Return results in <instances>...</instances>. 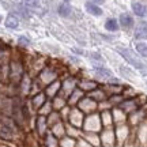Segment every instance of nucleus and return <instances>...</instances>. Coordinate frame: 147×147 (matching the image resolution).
Here are the masks:
<instances>
[{
    "label": "nucleus",
    "instance_id": "nucleus-1",
    "mask_svg": "<svg viewBox=\"0 0 147 147\" xmlns=\"http://www.w3.org/2000/svg\"><path fill=\"white\" fill-rule=\"evenodd\" d=\"M116 52L120 55L121 57L125 60L127 63L129 64L131 67H134L135 69L138 71H140V72H146L147 71V65L144 61H142L139 56H138V53H135L134 51L131 49H128L125 47H116Z\"/></svg>",
    "mask_w": 147,
    "mask_h": 147
},
{
    "label": "nucleus",
    "instance_id": "nucleus-2",
    "mask_svg": "<svg viewBox=\"0 0 147 147\" xmlns=\"http://www.w3.org/2000/svg\"><path fill=\"white\" fill-rule=\"evenodd\" d=\"M36 79L42 89H45L48 84H51L52 82L57 80V79H61V76H60V71H59L57 67H55L52 64H47V65L38 72Z\"/></svg>",
    "mask_w": 147,
    "mask_h": 147
},
{
    "label": "nucleus",
    "instance_id": "nucleus-3",
    "mask_svg": "<svg viewBox=\"0 0 147 147\" xmlns=\"http://www.w3.org/2000/svg\"><path fill=\"white\" fill-rule=\"evenodd\" d=\"M132 131H134V128H131V125L128 123L115 125V135H116V143H117V146L119 147L125 146L127 143L131 140Z\"/></svg>",
    "mask_w": 147,
    "mask_h": 147
},
{
    "label": "nucleus",
    "instance_id": "nucleus-4",
    "mask_svg": "<svg viewBox=\"0 0 147 147\" xmlns=\"http://www.w3.org/2000/svg\"><path fill=\"white\" fill-rule=\"evenodd\" d=\"M102 123H101V117H100V112H95L91 115H86L83 121V127H82V131L83 132H97L100 134L102 131Z\"/></svg>",
    "mask_w": 147,
    "mask_h": 147
},
{
    "label": "nucleus",
    "instance_id": "nucleus-5",
    "mask_svg": "<svg viewBox=\"0 0 147 147\" xmlns=\"http://www.w3.org/2000/svg\"><path fill=\"white\" fill-rule=\"evenodd\" d=\"M78 80H79L78 76L67 74L64 78H61V90H60V94L67 98L74 90L78 87Z\"/></svg>",
    "mask_w": 147,
    "mask_h": 147
},
{
    "label": "nucleus",
    "instance_id": "nucleus-6",
    "mask_svg": "<svg viewBox=\"0 0 147 147\" xmlns=\"http://www.w3.org/2000/svg\"><path fill=\"white\" fill-rule=\"evenodd\" d=\"M84 117H86V115L79 109L78 106H72L71 110H69V115H68V117H67L65 123H68L69 125H74V127H76V128H80V129H82Z\"/></svg>",
    "mask_w": 147,
    "mask_h": 147
},
{
    "label": "nucleus",
    "instance_id": "nucleus-7",
    "mask_svg": "<svg viewBox=\"0 0 147 147\" xmlns=\"http://www.w3.org/2000/svg\"><path fill=\"white\" fill-rule=\"evenodd\" d=\"M144 120H147V108H139L135 112H132L128 115V124L131 125V128H136L142 124Z\"/></svg>",
    "mask_w": 147,
    "mask_h": 147
},
{
    "label": "nucleus",
    "instance_id": "nucleus-8",
    "mask_svg": "<svg viewBox=\"0 0 147 147\" xmlns=\"http://www.w3.org/2000/svg\"><path fill=\"white\" fill-rule=\"evenodd\" d=\"M78 108L83 112L84 115H91V113L98 112V102L95 100H93L90 95L86 94L78 104Z\"/></svg>",
    "mask_w": 147,
    "mask_h": 147
},
{
    "label": "nucleus",
    "instance_id": "nucleus-9",
    "mask_svg": "<svg viewBox=\"0 0 147 147\" xmlns=\"http://www.w3.org/2000/svg\"><path fill=\"white\" fill-rule=\"evenodd\" d=\"M100 139L102 147H117L115 127L113 128H102V131L100 132Z\"/></svg>",
    "mask_w": 147,
    "mask_h": 147
},
{
    "label": "nucleus",
    "instance_id": "nucleus-10",
    "mask_svg": "<svg viewBox=\"0 0 147 147\" xmlns=\"http://www.w3.org/2000/svg\"><path fill=\"white\" fill-rule=\"evenodd\" d=\"M34 131H36L37 136H38L40 140L47 135V132L49 131V125H48L47 116L36 115V119H34Z\"/></svg>",
    "mask_w": 147,
    "mask_h": 147
},
{
    "label": "nucleus",
    "instance_id": "nucleus-11",
    "mask_svg": "<svg viewBox=\"0 0 147 147\" xmlns=\"http://www.w3.org/2000/svg\"><path fill=\"white\" fill-rule=\"evenodd\" d=\"M49 100L47 97V94H45V91L44 90H41V91H38V93H36V94H33L32 97H29V102H30V108H32L34 112H36L37 115V110L40 109L47 101Z\"/></svg>",
    "mask_w": 147,
    "mask_h": 147
},
{
    "label": "nucleus",
    "instance_id": "nucleus-12",
    "mask_svg": "<svg viewBox=\"0 0 147 147\" xmlns=\"http://www.w3.org/2000/svg\"><path fill=\"white\" fill-rule=\"evenodd\" d=\"M100 82L95 80V79H90V78H79L78 80V87L80 90H83L86 94H89L90 91L95 90L100 86Z\"/></svg>",
    "mask_w": 147,
    "mask_h": 147
},
{
    "label": "nucleus",
    "instance_id": "nucleus-13",
    "mask_svg": "<svg viewBox=\"0 0 147 147\" xmlns=\"http://www.w3.org/2000/svg\"><path fill=\"white\" fill-rule=\"evenodd\" d=\"M119 25H120V29L125 30V32H129L135 27V19L131 14L128 12H121L119 15Z\"/></svg>",
    "mask_w": 147,
    "mask_h": 147
},
{
    "label": "nucleus",
    "instance_id": "nucleus-14",
    "mask_svg": "<svg viewBox=\"0 0 147 147\" xmlns=\"http://www.w3.org/2000/svg\"><path fill=\"white\" fill-rule=\"evenodd\" d=\"M15 132L16 128L12 127L8 123H3L0 124V139L3 140H14L15 139Z\"/></svg>",
    "mask_w": 147,
    "mask_h": 147
},
{
    "label": "nucleus",
    "instance_id": "nucleus-15",
    "mask_svg": "<svg viewBox=\"0 0 147 147\" xmlns=\"http://www.w3.org/2000/svg\"><path fill=\"white\" fill-rule=\"evenodd\" d=\"M134 38L136 41H144L147 40V21H140L135 23L134 27Z\"/></svg>",
    "mask_w": 147,
    "mask_h": 147
},
{
    "label": "nucleus",
    "instance_id": "nucleus-16",
    "mask_svg": "<svg viewBox=\"0 0 147 147\" xmlns=\"http://www.w3.org/2000/svg\"><path fill=\"white\" fill-rule=\"evenodd\" d=\"M93 71L94 74L98 76L100 79H104V80H108V79L113 78V72H112V69H109L108 67H105L104 64H94V67H93Z\"/></svg>",
    "mask_w": 147,
    "mask_h": 147
},
{
    "label": "nucleus",
    "instance_id": "nucleus-17",
    "mask_svg": "<svg viewBox=\"0 0 147 147\" xmlns=\"http://www.w3.org/2000/svg\"><path fill=\"white\" fill-rule=\"evenodd\" d=\"M60 90H61V79H57V80H55L52 82L51 84H48L47 87L44 89L45 91V94L49 100H52L53 97H56L57 94H60Z\"/></svg>",
    "mask_w": 147,
    "mask_h": 147
},
{
    "label": "nucleus",
    "instance_id": "nucleus-18",
    "mask_svg": "<svg viewBox=\"0 0 147 147\" xmlns=\"http://www.w3.org/2000/svg\"><path fill=\"white\" fill-rule=\"evenodd\" d=\"M131 10H132V14L138 18H147V5L142 1H132L131 3Z\"/></svg>",
    "mask_w": 147,
    "mask_h": 147
},
{
    "label": "nucleus",
    "instance_id": "nucleus-19",
    "mask_svg": "<svg viewBox=\"0 0 147 147\" xmlns=\"http://www.w3.org/2000/svg\"><path fill=\"white\" fill-rule=\"evenodd\" d=\"M84 95H86V93H84L83 90H80L79 87H76V89L67 97V104H68L71 108H72V106H78V104L80 102V100L83 98Z\"/></svg>",
    "mask_w": 147,
    "mask_h": 147
},
{
    "label": "nucleus",
    "instance_id": "nucleus-20",
    "mask_svg": "<svg viewBox=\"0 0 147 147\" xmlns=\"http://www.w3.org/2000/svg\"><path fill=\"white\" fill-rule=\"evenodd\" d=\"M112 115H113L115 125H117V124H124V123L128 121V115L121 109L120 106H115V108H112Z\"/></svg>",
    "mask_w": 147,
    "mask_h": 147
},
{
    "label": "nucleus",
    "instance_id": "nucleus-21",
    "mask_svg": "<svg viewBox=\"0 0 147 147\" xmlns=\"http://www.w3.org/2000/svg\"><path fill=\"white\" fill-rule=\"evenodd\" d=\"M101 123L104 128H113L115 127V121H113V115H112V109H105L100 112Z\"/></svg>",
    "mask_w": 147,
    "mask_h": 147
},
{
    "label": "nucleus",
    "instance_id": "nucleus-22",
    "mask_svg": "<svg viewBox=\"0 0 147 147\" xmlns=\"http://www.w3.org/2000/svg\"><path fill=\"white\" fill-rule=\"evenodd\" d=\"M87 95H90V97H91L93 100L97 101L98 104H100V102H104V101L108 100V93H106L105 89L102 87V84H100V86H98V87H97L95 90L90 91Z\"/></svg>",
    "mask_w": 147,
    "mask_h": 147
},
{
    "label": "nucleus",
    "instance_id": "nucleus-23",
    "mask_svg": "<svg viewBox=\"0 0 147 147\" xmlns=\"http://www.w3.org/2000/svg\"><path fill=\"white\" fill-rule=\"evenodd\" d=\"M84 10L87 11V14H90V15L93 16H102V14H104V10L101 8V5L95 4V3H93V1H90V0H87L86 3H84Z\"/></svg>",
    "mask_w": 147,
    "mask_h": 147
},
{
    "label": "nucleus",
    "instance_id": "nucleus-24",
    "mask_svg": "<svg viewBox=\"0 0 147 147\" xmlns=\"http://www.w3.org/2000/svg\"><path fill=\"white\" fill-rule=\"evenodd\" d=\"M59 138H56L51 131L47 132V135L41 139V143L45 147H59Z\"/></svg>",
    "mask_w": 147,
    "mask_h": 147
},
{
    "label": "nucleus",
    "instance_id": "nucleus-25",
    "mask_svg": "<svg viewBox=\"0 0 147 147\" xmlns=\"http://www.w3.org/2000/svg\"><path fill=\"white\" fill-rule=\"evenodd\" d=\"M51 102H52L53 110H59V112L68 105V104H67V98L63 97L61 94H57L56 97H53L52 100H51Z\"/></svg>",
    "mask_w": 147,
    "mask_h": 147
},
{
    "label": "nucleus",
    "instance_id": "nucleus-26",
    "mask_svg": "<svg viewBox=\"0 0 147 147\" xmlns=\"http://www.w3.org/2000/svg\"><path fill=\"white\" fill-rule=\"evenodd\" d=\"M49 131L52 132L53 135L59 139H61L63 136H65V121H60L57 124H55L49 128Z\"/></svg>",
    "mask_w": 147,
    "mask_h": 147
},
{
    "label": "nucleus",
    "instance_id": "nucleus-27",
    "mask_svg": "<svg viewBox=\"0 0 147 147\" xmlns=\"http://www.w3.org/2000/svg\"><path fill=\"white\" fill-rule=\"evenodd\" d=\"M82 136L87 140L93 147H98L101 146V139H100V134L97 132H83Z\"/></svg>",
    "mask_w": 147,
    "mask_h": 147
},
{
    "label": "nucleus",
    "instance_id": "nucleus-28",
    "mask_svg": "<svg viewBox=\"0 0 147 147\" xmlns=\"http://www.w3.org/2000/svg\"><path fill=\"white\" fill-rule=\"evenodd\" d=\"M57 14L60 16H63V18H71L74 14V8L68 3H60L57 7Z\"/></svg>",
    "mask_w": 147,
    "mask_h": 147
},
{
    "label": "nucleus",
    "instance_id": "nucleus-29",
    "mask_svg": "<svg viewBox=\"0 0 147 147\" xmlns=\"http://www.w3.org/2000/svg\"><path fill=\"white\" fill-rule=\"evenodd\" d=\"M106 32L109 33H116L120 30V25H119V19L116 18H108L105 21V25H104Z\"/></svg>",
    "mask_w": 147,
    "mask_h": 147
},
{
    "label": "nucleus",
    "instance_id": "nucleus-30",
    "mask_svg": "<svg viewBox=\"0 0 147 147\" xmlns=\"http://www.w3.org/2000/svg\"><path fill=\"white\" fill-rule=\"evenodd\" d=\"M65 135L78 139V138H80L82 135H83V131H82L80 128H76V127L69 125L68 123H65Z\"/></svg>",
    "mask_w": 147,
    "mask_h": 147
},
{
    "label": "nucleus",
    "instance_id": "nucleus-31",
    "mask_svg": "<svg viewBox=\"0 0 147 147\" xmlns=\"http://www.w3.org/2000/svg\"><path fill=\"white\" fill-rule=\"evenodd\" d=\"M47 120H48V125H49V128H51L52 125H55V124L60 123V121H64L59 110H52V113H51L49 116H47Z\"/></svg>",
    "mask_w": 147,
    "mask_h": 147
},
{
    "label": "nucleus",
    "instance_id": "nucleus-32",
    "mask_svg": "<svg viewBox=\"0 0 147 147\" xmlns=\"http://www.w3.org/2000/svg\"><path fill=\"white\" fill-rule=\"evenodd\" d=\"M5 27L7 29H12V30H15L18 29L19 26V19H18V16L14 15V14H8L7 18H5Z\"/></svg>",
    "mask_w": 147,
    "mask_h": 147
},
{
    "label": "nucleus",
    "instance_id": "nucleus-33",
    "mask_svg": "<svg viewBox=\"0 0 147 147\" xmlns=\"http://www.w3.org/2000/svg\"><path fill=\"white\" fill-rule=\"evenodd\" d=\"M135 52L143 59H147V42L146 41H136L135 44Z\"/></svg>",
    "mask_w": 147,
    "mask_h": 147
},
{
    "label": "nucleus",
    "instance_id": "nucleus-34",
    "mask_svg": "<svg viewBox=\"0 0 147 147\" xmlns=\"http://www.w3.org/2000/svg\"><path fill=\"white\" fill-rule=\"evenodd\" d=\"M59 147H76V139L65 135L59 140Z\"/></svg>",
    "mask_w": 147,
    "mask_h": 147
},
{
    "label": "nucleus",
    "instance_id": "nucleus-35",
    "mask_svg": "<svg viewBox=\"0 0 147 147\" xmlns=\"http://www.w3.org/2000/svg\"><path fill=\"white\" fill-rule=\"evenodd\" d=\"M53 110V106H52V102H51V100H48L44 105L40 108V109L37 110V115L40 116H49L51 113H52Z\"/></svg>",
    "mask_w": 147,
    "mask_h": 147
},
{
    "label": "nucleus",
    "instance_id": "nucleus-36",
    "mask_svg": "<svg viewBox=\"0 0 147 147\" xmlns=\"http://www.w3.org/2000/svg\"><path fill=\"white\" fill-rule=\"evenodd\" d=\"M123 100H124V95L123 94H112L108 97V102L110 104V106L112 108H115V106H119L123 102Z\"/></svg>",
    "mask_w": 147,
    "mask_h": 147
},
{
    "label": "nucleus",
    "instance_id": "nucleus-37",
    "mask_svg": "<svg viewBox=\"0 0 147 147\" xmlns=\"http://www.w3.org/2000/svg\"><path fill=\"white\" fill-rule=\"evenodd\" d=\"M120 72L123 76H125L127 79H132L134 78V74H132V69L127 68L125 65H120Z\"/></svg>",
    "mask_w": 147,
    "mask_h": 147
},
{
    "label": "nucleus",
    "instance_id": "nucleus-38",
    "mask_svg": "<svg viewBox=\"0 0 147 147\" xmlns=\"http://www.w3.org/2000/svg\"><path fill=\"white\" fill-rule=\"evenodd\" d=\"M76 147H93V146H91L83 136H80L76 139Z\"/></svg>",
    "mask_w": 147,
    "mask_h": 147
},
{
    "label": "nucleus",
    "instance_id": "nucleus-39",
    "mask_svg": "<svg viewBox=\"0 0 147 147\" xmlns=\"http://www.w3.org/2000/svg\"><path fill=\"white\" fill-rule=\"evenodd\" d=\"M89 56H90V59H91L93 61H98V63H102V61H104L102 56H101V55H100L98 52H91V53L89 55Z\"/></svg>",
    "mask_w": 147,
    "mask_h": 147
},
{
    "label": "nucleus",
    "instance_id": "nucleus-40",
    "mask_svg": "<svg viewBox=\"0 0 147 147\" xmlns=\"http://www.w3.org/2000/svg\"><path fill=\"white\" fill-rule=\"evenodd\" d=\"M26 4L29 8H40V0H26Z\"/></svg>",
    "mask_w": 147,
    "mask_h": 147
},
{
    "label": "nucleus",
    "instance_id": "nucleus-41",
    "mask_svg": "<svg viewBox=\"0 0 147 147\" xmlns=\"http://www.w3.org/2000/svg\"><path fill=\"white\" fill-rule=\"evenodd\" d=\"M18 42H19L21 45H23V47L30 45V40H29V38H26L25 36H21V37H19V38H18Z\"/></svg>",
    "mask_w": 147,
    "mask_h": 147
},
{
    "label": "nucleus",
    "instance_id": "nucleus-42",
    "mask_svg": "<svg viewBox=\"0 0 147 147\" xmlns=\"http://www.w3.org/2000/svg\"><path fill=\"white\" fill-rule=\"evenodd\" d=\"M90 1H93V3H95V4H98V5H102L105 3V0H90Z\"/></svg>",
    "mask_w": 147,
    "mask_h": 147
},
{
    "label": "nucleus",
    "instance_id": "nucleus-43",
    "mask_svg": "<svg viewBox=\"0 0 147 147\" xmlns=\"http://www.w3.org/2000/svg\"><path fill=\"white\" fill-rule=\"evenodd\" d=\"M38 147H45V146H44V144L41 143V140H40V144H38Z\"/></svg>",
    "mask_w": 147,
    "mask_h": 147
},
{
    "label": "nucleus",
    "instance_id": "nucleus-44",
    "mask_svg": "<svg viewBox=\"0 0 147 147\" xmlns=\"http://www.w3.org/2000/svg\"><path fill=\"white\" fill-rule=\"evenodd\" d=\"M64 3H69V1H71V0H63Z\"/></svg>",
    "mask_w": 147,
    "mask_h": 147
},
{
    "label": "nucleus",
    "instance_id": "nucleus-45",
    "mask_svg": "<svg viewBox=\"0 0 147 147\" xmlns=\"http://www.w3.org/2000/svg\"><path fill=\"white\" fill-rule=\"evenodd\" d=\"M0 22H1V15H0Z\"/></svg>",
    "mask_w": 147,
    "mask_h": 147
},
{
    "label": "nucleus",
    "instance_id": "nucleus-46",
    "mask_svg": "<svg viewBox=\"0 0 147 147\" xmlns=\"http://www.w3.org/2000/svg\"><path fill=\"white\" fill-rule=\"evenodd\" d=\"M98 147H102V146H98Z\"/></svg>",
    "mask_w": 147,
    "mask_h": 147
},
{
    "label": "nucleus",
    "instance_id": "nucleus-47",
    "mask_svg": "<svg viewBox=\"0 0 147 147\" xmlns=\"http://www.w3.org/2000/svg\"><path fill=\"white\" fill-rule=\"evenodd\" d=\"M146 83H147V82H146Z\"/></svg>",
    "mask_w": 147,
    "mask_h": 147
}]
</instances>
